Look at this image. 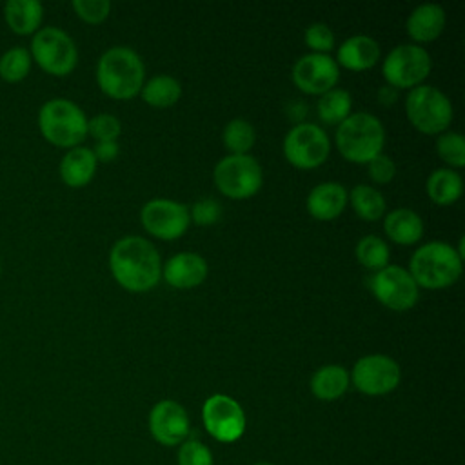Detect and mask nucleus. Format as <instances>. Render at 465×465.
Instances as JSON below:
<instances>
[{"instance_id": "1", "label": "nucleus", "mask_w": 465, "mask_h": 465, "mask_svg": "<svg viewBox=\"0 0 465 465\" xmlns=\"http://www.w3.org/2000/svg\"><path fill=\"white\" fill-rule=\"evenodd\" d=\"M160 252L142 236L120 238L109 252V267L114 280L127 291L153 289L162 276Z\"/></svg>"}, {"instance_id": "2", "label": "nucleus", "mask_w": 465, "mask_h": 465, "mask_svg": "<svg viewBox=\"0 0 465 465\" xmlns=\"http://www.w3.org/2000/svg\"><path fill=\"white\" fill-rule=\"evenodd\" d=\"M145 67L136 51L125 45L107 49L96 64L98 87L111 98L127 100L142 91Z\"/></svg>"}, {"instance_id": "3", "label": "nucleus", "mask_w": 465, "mask_h": 465, "mask_svg": "<svg viewBox=\"0 0 465 465\" xmlns=\"http://www.w3.org/2000/svg\"><path fill=\"white\" fill-rule=\"evenodd\" d=\"M461 256L447 242H429L414 251L409 272L418 287L443 289L452 285L461 274Z\"/></svg>"}, {"instance_id": "4", "label": "nucleus", "mask_w": 465, "mask_h": 465, "mask_svg": "<svg viewBox=\"0 0 465 465\" xmlns=\"http://www.w3.org/2000/svg\"><path fill=\"white\" fill-rule=\"evenodd\" d=\"M385 143V129L371 113L349 114L336 129V147L343 158L367 163L378 156Z\"/></svg>"}, {"instance_id": "5", "label": "nucleus", "mask_w": 465, "mask_h": 465, "mask_svg": "<svg viewBox=\"0 0 465 465\" xmlns=\"http://www.w3.org/2000/svg\"><path fill=\"white\" fill-rule=\"evenodd\" d=\"M38 127L49 143L73 149L87 136V116L74 102L51 98L38 111Z\"/></svg>"}, {"instance_id": "6", "label": "nucleus", "mask_w": 465, "mask_h": 465, "mask_svg": "<svg viewBox=\"0 0 465 465\" xmlns=\"http://www.w3.org/2000/svg\"><path fill=\"white\" fill-rule=\"evenodd\" d=\"M405 113L411 124L423 134H441L452 122V104L447 94L425 84L407 93Z\"/></svg>"}, {"instance_id": "7", "label": "nucleus", "mask_w": 465, "mask_h": 465, "mask_svg": "<svg viewBox=\"0 0 465 465\" xmlns=\"http://www.w3.org/2000/svg\"><path fill=\"white\" fill-rule=\"evenodd\" d=\"M31 58L49 74L65 76L78 62L74 40L60 27H44L33 35Z\"/></svg>"}, {"instance_id": "8", "label": "nucleus", "mask_w": 465, "mask_h": 465, "mask_svg": "<svg viewBox=\"0 0 465 465\" xmlns=\"http://www.w3.org/2000/svg\"><path fill=\"white\" fill-rule=\"evenodd\" d=\"M214 183L229 198H249L258 193L263 182L262 167L251 154H227L223 156L213 173Z\"/></svg>"}, {"instance_id": "9", "label": "nucleus", "mask_w": 465, "mask_h": 465, "mask_svg": "<svg viewBox=\"0 0 465 465\" xmlns=\"http://www.w3.org/2000/svg\"><path fill=\"white\" fill-rule=\"evenodd\" d=\"M430 67V56L421 45L400 44L383 58L381 73L387 85L394 89H412L429 76Z\"/></svg>"}, {"instance_id": "10", "label": "nucleus", "mask_w": 465, "mask_h": 465, "mask_svg": "<svg viewBox=\"0 0 465 465\" xmlns=\"http://www.w3.org/2000/svg\"><path fill=\"white\" fill-rule=\"evenodd\" d=\"M331 151L327 133L311 122L296 124L283 138V154L298 169H314L322 165Z\"/></svg>"}, {"instance_id": "11", "label": "nucleus", "mask_w": 465, "mask_h": 465, "mask_svg": "<svg viewBox=\"0 0 465 465\" xmlns=\"http://www.w3.org/2000/svg\"><path fill=\"white\" fill-rule=\"evenodd\" d=\"M202 420L205 430L222 443L240 440L247 425L242 405L227 394L209 396L202 407Z\"/></svg>"}, {"instance_id": "12", "label": "nucleus", "mask_w": 465, "mask_h": 465, "mask_svg": "<svg viewBox=\"0 0 465 465\" xmlns=\"http://www.w3.org/2000/svg\"><path fill=\"white\" fill-rule=\"evenodd\" d=\"M371 291L376 300L392 311H407L416 305L420 287L411 272L400 265H387L371 276Z\"/></svg>"}, {"instance_id": "13", "label": "nucleus", "mask_w": 465, "mask_h": 465, "mask_svg": "<svg viewBox=\"0 0 465 465\" xmlns=\"http://www.w3.org/2000/svg\"><path fill=\"white\" fill-rule=\"evenodd\" d=\"M349 378L360 392L367 396H383L398 387L401 372L391 356L367 354L354 363Z\"/></svg>"}, {"instance_id": "14", "label": "nucleus", "mask_w": 465, "mask_h": 465, "mask_svg": "<svg viewBox=\"0 0 465 465\" xmlns=\"http://www.w3.org/2000/svg\"><path fill=\"white\" fill-rule=\"evenodd\" d=\"M142 225L160 240L180 238L191 222L189 209L169 198H153L140 211Z\"/></svg>"}, {"instance_id": "15", "label": "nucleus", "mask_w": 465, "mask_h": 465, "mask_svg": "<svg viewBox=\"0 0 465 465\" xmlns=\"http://www.w3.org/2000/svg\"><path fill=\"white\" fill-rule=\"evenodd\" d=\"M292 82L307 94H323L334 89L340 69L332 56L323 53H309L300 56L292 65Z\"/></svg>"}, {"instance_id": "16", "label": "nucleus", "mask_w": 465, "mask_h": 465, "mask_svg": "<svg viewBox=\"0 0 465 465\" xmlns=\"http://www.w3.org/2000/svg\"><path fill=\"white\" fill-rule=\"evenodd\" d=\"M149 430L153 438L165 447L183 443L191 432L187 411L174 400H162L154 403L149 412Z\"/></svg>"}, {"instance_id": "17", "label": "nucleus", "mask_w": 465, "mask_h": 465, "mask_svg": "<svg viewBox=\"0 0 465 465\" xmlns=\"http://www.w3.org/2000/svg\"><path fill=\"white\" fill-rule=\"evenodd\" d=\"M162 276L171 287L191 289L205 280L207 262L196 252H178L163 263Z\"/></svg>"}, {"instance_id": "18", "label": "nucleus", "mask_w": 465, "mask_h": 465, "mask_svg": "<svg viewBox=\"0 0 465 465\" xmlns=\"http://www.w3.org/2000/svg\"><path fill=\"white\" fill-rule=\"evenodd\" d=\"M305 205L312 218L322 222L334 220L347 205V189L338 182L318 183L309 191Z\"/></svg>"}, {"instance_id": "19", "label": "nucleus", "mask_w": 465, "mask_h": 465, "mask_svg": "<svg viewBox=\"0 0 465 465\" xmlns=\"http://www.w3.org/2000/svg\"><path fill=\"white\" fill-rule=\"evenodd\" d=\"M380 58V45L372 36L354 35L343 40L336 53V64L351 71L371 69Z\"/></svg>"}, {"instance_id": "20", "label": "nucleus", "mask_w": 465, "mask_h": 465, "mask_svg": "<svg viewBox=\"0 0 465 465\" xmlns=\"http://www.w3.org/2000/svg\"><path fill=\"white\" fill-rule=\"evenodd\" d=\"M445 27V11L438 4H421L411 11L405 22L407 35L416 42L436 40Z\"/></svg>"}, {"instance_id": "21", "label": "nucleus", "mask_w": 465, "mask_h": 465, "mask_svg": "<svg viewBox=\"0 0 465 465\" xmlns=\"http://www.w3.org/2000/svg\"><path fill=\"white\" fill-rule=\"evenodd\" d=\"M96 158L89 147H73L60 160V178L69 187L87 185L96 173Z\"/></svg>"}, {"instance_id": "22", "label": "nucleus", "mask_w": 465, "mask_h": 465, "mask_svg": "<svg viewBox=\"0 0 465 465\" xmlns=\"http://www.w3.org/2000/svg\"><path fill=\"white\" fill-rule=\"evenodd\" d=\"M383 229L392 242L400 245H412L423 234V220L416 211L398 207L385 214Z\"/></svg>"}, {"instance_id": "23", "label": "nucleus", "mask_w": 465, "mask_h": 465, "mask_svg": "<svg viewBox=\"0 0 465 465\" xmlns=\"http://www.w3.org/2000/svg\"><path fill=\"white\" fill-rule=\"evenodd\" d=\"M44 7L38 0H9L4 4V18L15 35H35L42 24Z\"/></svg>"}, {"instance_id": "24", "label": "nucleus", "mask_w": 465, "mask_h": 465, "mask_svg": "<svg viewBox=\"0 0 465 465\" xmlns=\"http://www.w3.org/2000/svg\"><path fill=\"white\" fill-rule=\"evenodd\" d=\"M349 372L341 365H323L311 378V391L318 400L332 401L349 389Z\"/></svg>"}, {"instance_id": "25", "label": "nucleus", "mask_w": 465, "mask_h": 465, "mask_svg": "<svg viewBox=\"0 0 465 465\" xmlns=\"http://www.w3.org/2000/svg\"><path fill=\"white\" fill-rule=\"evenodd\" d=\"M463 193V180L458 171L450 167L436 169L427 178V194L438 205L454 203Z\"/></svg>"}, {"instance_id": "26", "label": "nucleus", "mask_w": 465, "mask_h": 465, "mask_svg": "<svg viewBox=\"0 0 465 465\" xmlns=\"http://www.w3.org/2000/svg\"><path fill=\"white\" fill-rule=\"evenodd\" d=\"M142 98L153 107H169L178 102L182 85L174 76L156 74L142 85Z\"/></svg>"}, {"instance_id": "27", "label": "nucleus", "mask_w": 465, "mask_h": 465, "mask_svg": "<svg viewBox=\"0 0 465 465\" xmlns=\"http://www.w3.org/2000/svg\"><path fill=\"white\" fill-rule=\"evenodd\" d=\"M347 198L351 200V205L354 213L367 222H376L383 216L385 213V198L383 194L365 183H358L347 193Z\"/></svg>"}, {"instance_id": "28", "label": "nucleus", "mask_w": 465, "mask_h": 465, "mask_svg": "<svg viewBox=\"0 0 465 465\" xmlns=\"http://www.w3.org/2000/svg\"><path fill=\"white\" fill-rule=\"evenodd\" d=\"M351 107H352L351 94L345 89H336V87L320 94V100L316 105L320 120L329 125H334V124L340 125L351 114Z\"/></svg>"}, {"instance_id": "29", "label": "nucleus", "mask_w": 465, "mask_h": 465, "mask_svg": "<svg viewBox=\"0 0 465 465\" xmlns=\"http://www.w3.org/2000/svg\"><path fill=\"white\" fill-rule=\"evenodd\" d=\"M389 245L374 234H367L358 240L356 243V258L358 262L371 269V271H380L389 265Z\"/></svg>"}, {"instance_id": "30", "label": "nucleus", "mask_w": 465, "mask_h": 465, "mask_svg": "<svg viewBox=\"0 0 465 465\" xmlns=\"http://www.w3.org/2000/svg\"><path fill=\"white\" fill-rule=\"evenodd\" d=\"M222 138L231 154H249V149L254 145L256 133L247 120L234 118L223 127Z\"/></svg>"}, {"instance_id": "31", "label": "nucleus", "mask_w": 465, "mask_h": 465, "mask_svg": "<svg viewBox=\"0 0 465 465\" xmlns=\"http://www.w3.org/2000/svg\"><path fill=\"white\" fill-rule=\"evenodd\" d=\"M31 53L24 47H11L0 56V78L9 84L24 80L31 71Z\"/></svg>"}, {"instance_id": "32", "label": "nucleus", "mask_w": 465, "mask_h": 465, "mask_svg": "<svg viewBox=\"0 0 465 465\" xmlns=\"http://www.w3.org/2000/svg\"><path fill=\"white\" fill-rule=\"evenodd\" d=\"M436 153L450 167L465 165V138L460 133L445 131L436 140Z\"/></svg>"}, {"instance_id": "33", "label": "nucleus", "mask_w": 465, "mask_h": 465, "mask_svg": "<svg viewBox=\"0 0 465 465\" xmlns=\"http://www.w3.org/2000/svg\"><path fill=\"white\" fill-rule=\"evenodd\" d=\"M87 133L96 142H114L122 133V125L116 116L109 113H100L87 120Z\"/></svg>"}, {"instance_id": "34", "label": "nucleus", "mask_w": 465, "mask_h": 465, "mask_svg": "<svg viewBox=\"0 0 465 465\" xmlns=\"http://www.w3.org/2000/svg\"><path fill=\"white\" fill-rule=\"evenodd\" d=\"M178 465H213V452L200 440L187 438L180 443Z\"/></svg>"}, {"instance_id": "35", "label": "nucleus", "mask_w": 465, "mask_h": 465, "mask_svg": "<svg viewBox=\"0 0 465 465\" xmlns=\"http://www.w3.org/2000/svg\"><path fill=\"white\" fill-rule=\"evenodd\" d=\"M73 9L87 24H100L111 11L109 0H73Z\"/></svg>"}, {"instance_id": "36", "label": "nucleus", "mask_w": 465, "mask_h": 465, "mask_svg": "<svg viewBox=\"0 0 465 465\" xmlns=\"http://www.w3.org/2000/svg\"><path fill=\"white\" fill-rule=\"evenodd\" d=\"M305 44L314 53L327 54V51H331L334 47V33L331 31V27L327 24H322V22L311 24L305 29Z\"/></svg>"}, {"instance_id": "37", "label": "nucleus", "mask_w": 465, "mask_h": 465, "mask_svg": "<svg viewBox=\"0 0 465 465\" xmlns=\"http://www.w3.org/2000/svg\"><path fill=\"white\" fill-rule=\"evenodd\" d=\"M189 216L198 225H211L220 220L222 205L214 198H200L193 203Z\"/></svg>"}, {"instance_id": "38", "label": "nucleus", "mask_w": 465, "mask_h": 465, "mask_svg": "<svg viewBox=\"0 0 465 465\" xmlns=\"http://www.w3.org/2000/svg\"><path fill=\"white\" fill-rule=\"evenodd\" d=\"M367 169H369V176L376 182V183H387L394 178L396 174V165L391 160V156L380 153L378 156H374L371 162H367Z\"/></svg>"}, {"instance_id": "39", "label": "nucleus", "mask_w": 465, "mask_h": 465, "mask_svg": "<svg viewBox=\"0 0 465 465\" xmlns=\"http://www.w3.org/2000/svg\"><path fill=\"white\" fill-rule=\"evenodd\" d=\"M120 153V147H118V142H96L94 149H93V154L96 158V162H111L118 156Z\"/></svg>"}, {"instance_id": "40", "label": "nucleus", "mask_w": 465, "mask_h": 465, "mask_svg": "<svg viewBox=\"0 0 465 465\" xmlns=\"http://www.w3.org/2000/svg\"><path fill=\"white\" fill-rule=\"evenodd\" d=\"M378 100H380L381 104H385V105L394 104V100H396V89L391 87V85L380 87V91H378Z\"/></svg>"}, {"instance_id": "41", "label": "nucleus", "mask_w": 465, "mask_h": 465, "mask_svg": "<svg viewBox=\"0 0 465 465\" xmlns=\"http://www.w3.org/2000/svg\"><path fill=\"white\" fill-rule=\"evenodd\" d=\"M254 465H274V463H267V461H258V463H254Z\"/></svg>"}, {"instance_id": "42", "label": "nucleus", "mask_w": 465, "mask_h": 465, "mask_svg": "<svg viewBox=\"0 0 465 465\" xmlns=\"http://www.w3.org/2000/svg\"><path fill=\"white\" fill-rule=\"evenodd\" d=\"M0 269H2V263H0Z\"/></svg>"}]
</instances>
